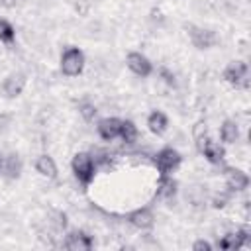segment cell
Instances as JSON below:
<instances>
[{
    "instance_id": "8fae6325",
    "label": "cell",
    "mask_w": 251,
    "mask_h": 251,
    "mask_svg": "<svg viewBox=\"0 0 251 251\" xmlns=\"http://www.w3.org/2000/svg\"><path fill=\"white\" fill-rule=\"evenodd\" d=\"M127 222L137 229H151L155 224V216L149 208H137L127 216Z\"/></svg>"
},
{
    "instance_id": "9c48e42d",
    "label": "cell",
    "mask_w": 251,
    "mask_h": 251,
    "mask_svg": "<svg viewBox=\"0 0 251 251\" xmlns=\"http://www.w3.org/2000/svg\"><path fill=\"white\" fill-rule=\"evenodd\" d=\"M25 88V75L24 73H12L4 78L2 82V92L8 96V98H16L24 92Z\"/></svg>"
},
{
    "instance_id": "cb8c5ba5",
    "label": "cell",
    "mask_w": 251,
    "mask_h": 251,
    "mask_svg": "<svg viewBox=\"0 0 251 251\" xmlns=\"http://www.w3.org/2000/svg\"><path fill=\"white\" fill-rule=\"evenodd\" d=\"M161 76L165 78V82H167V84L175 86V75H173V73H169L167 69H161Z\"/></svg>"
},
{
    "instance_id": "44dd1931",
    "label": "cell",
    "mask_w": 251,
    "mask_h": 251,
    "mask_svg": "<svg viewBox=\"0 0 251 251\" xmlns=\"http://www.w3.org/2000/svg\"><path fill=\"white\" fill-rule=\"evenodd\" d=\"M96 106L92 104V102H88V100H84V102H80L78 104V114L82 116V120L84 122H92L94 120V116H96Z\"/></svg>"
},
{
    "instance_id": "ffe728a7",
    "label": "cell",
    "mask_w": 251,
    "mask_h": 251,
    "mask_svg": "<svg viewBox=\"0 0 251 251\" xmlns=\"http://www.w3.org/2000/svg\"><path fill=\"white\" fill-rule=\"evenodd\" d=\"M16 39V29L8 20L0 18V41L2 43H12Z\"/></svg>"
},
{
    "instance_id": "52a82bcc",
    "label": "cell",
    "mask_w": 251,
    "mask_h": 251,
    "mask_svg": "<svg viewBox=\"0 0 251 251\" xmlns=\"http://www.w3.org/2000/svg\"><path fill=\"white\" fill-rule=\"evenodd\" d=\"M224 180H226V186L229 188V192H241L249 186V176L241 169H235V167L224 169Z\"/></svg>"
},
{
    "instance_id": "4fadbf2b",
    "label": "cell",
    "mask_w": 251,
    "mask_h": 251,
    "mask_svg": "<svg viewBox=\"0 0 251 251\" xmlns=\"http://www.w3.org/2000/svg\"><path fill=\"white\" fill-rule=\"evenodd\" d=\"M200 153H202L204 159H206L208 163H212V165H220V163H224V159H226V149H224L220 143L212 141V139L206 141V145L202 147Z\"/></svg>"
},
{
    "instance_id": "d6986e66",
    "label": "cell",
    "mask_w": 251,
    "mask_h": 251,
    "mask_svg": "<svg viewBox=\"0 0 251 251\" xmlns=\"http://www.w3.org/2000/svg\"><path fill=\"white\" fill-rule=\"evenodd\" d=\"M120 137H122L126 143H133V141L137 139V126H135L131 120H122Z\"/></svg>"
},
{
    "instance_id": "30bf717a",
    "label": "cell",
    "mask_w": 251,
    "mask_h": 251,
    "mask_svg": "<svg viewBox=\"0 0 251 251\" xmlns=\"http://www.w3.org/2000/svg\"><path fill=\"white\" fill-rule=\"evenodd\" d=\"M247 241H249V231H247V229H237V231H233V233L224 235V237L218 241V247L224 249V251H235V249L243 247Z\"/></svg>"
},
{
    "instance_id": "7c38bea8",
    "label": "cell",
    "mask_w": 251,
    "mask_h": 251,
    "mask_svg": "<svg viewBox=\"0 0 251 251\" xmlns=\"http://www.w3.org/2000/svg\"><path fill=\"white\" fill-rule=\"evenodd\" d=\"M120 126H122V120H118V118H104V120L98 122L96 129H98V135L104 141H112V139L120 137Z\"/></svg>"
},
{
    "instance_id": "ba28073f",
    "label": "cell",
    "mask_w": 251,
    "mask_h": 251,
    "mask_svg": "<svg viewBox=\"0 0 251 251\" xmlns=\"http://www.w3.org/2000/svg\"><path fill=\"white\" fill-rule=\"evenodd\" d=\"M126 63H127L129 71L135 73L137 76H149V75L153 73V63H151L145 55H141V53H137V51L127 53Z\"/></svg>"
},
{
    "instance_id": "5bb4252c",
    "label": "cell",
    "mask_w": 251,
    "mask_h": 251,
    "mask_svg": "<svg viewBox=\"0 0 251 251\" xmlns=\"http://www.w3.org/2000/svg\"><path fill=\"white\" fill-rule=\"evenodd\" d=\"M2 173L10 180L20 178V175H22V159H20L18 153H10L8 157H4V161H2Z\"/></svg>"
},
{
    "instance_id": "277c9868",
    "label": "cell",
    "mask_w": 251,
    "mask_h": 251,
    "mask_svg": "<svg viewBox=\"0 0 251 251\" xmlns=\"http://www.w3.org/2000/svg\"><path fill=\"white\" fill-rule=\"evenodd\" d=\"M153 163H155V167H157V171H159L161 175H171V173H175V171L180 167L182 157H180V153H178L176 149L165 147V149H161V151L155 155Z\"/></svg>"
},
{
    "instance_id": "d4e9b609",
    "label": "cell",
    "mask_w": 251,
    "mask_h": 251,
    "mask_svg": "<svg viewBox=\"0 0 251 251\" xmlns=\"http://www.w3.org/2000/svg\"><path fill=\"white\" fill-rule=\"evenodd\" d=\"M2 161H4V157H0V171H2Z\"/></svg>"
},
{
    "instance_id": "7402d4cb",
    "label": "cell",
    "mask_w": 251,
    "mask_h": 251,
    "mask_svg": "<svg viewBox=\"0 0 251 251\" xmlns=\"http://www.w3.org/2000/svg\"><path fill=\"white\" fill-rule=\"evenodd\" d=\"M227 200H229V194H216L212 198V206L214 208H224L227 204Z\"/></svg>"
},
{
    "instance_id": "e0dca14e",
    "label": "cell",
    "mask_w": 251,
    "mask_h": 251,
    "mask_svg": "<svg viewBox=\"0 0 251 251\" xmlns=\"http://www.w3.org/2000/svg\"><path fill=\"white\" fill-rule=\"evenodd\" d=\"M35 171L41 175V176H47V178H55L57 176V165L53 161V157L49 155H39L37 161H35Z\"/></svg>"
},
{
    "instance_id": "5b68a950",
    "label": "cell",
    "mask_w": 251,
    "mask_h": 251,
    "mask_svg": "<svg viewBox=\"0 0 251 251\" xmlns=\"http://www.w3.org/2000/svg\"><path fill=\"white\" fill-rule=\"evenodd\" d=\"M186 29H188V37L196 49H210L218 41V35L212 29L198 27V25H186Z\"/></svg>"
},
{
    "instance_id": "8992f818",
    "label": "cell",
    "mask_w": 251,
    "mask_h": 251,
    "mask_svg": "<svg viewBox=\"0 0 251 251\" xmlns=\"http://www.w3.org/2000/svg\"><path fill=\"white\" fill-rule=\"evenodd\" d=\"M63 247L69 251H90L94 247V239L82 229H73L67 233Z\"/></svg>"
},
{
    "instance_id": "6da1fadb",
    "label": "cell",
    "mask_w": 251,
    "mask_h": 251,
    "mask_svg": "<svg viewBox=\"0 0 251 251\" xmlns=\"http://www.w3.org/2000/svg\"><path fill=\"white\" fill-rule=\"evenodd\" d=\"M71 167H73V173H75L76 180L82 186H86V184L92 182L94 173H96V165H94V159H92L90 153H84V151L76 153L73 157V161H71Z\"/></svg>"
},
{
    "instance_id": "9a60e30c",
    "label": "cell",
    "mask_w": 251,
    "mask_h": 251,
    "mask_svg": "<svg viewBox=\"0 0 251 251\" xmlns=\"http://www.w3.org/2000/svg\"><path fill=\"white\" fill-rule=\"evenodd\" d=\"M176 180L171 175H161L159 176V184H157V196L165 198V200H173L176 194Z\"/></svg>"
},
{
    "instance_id": "ac0fdd59",
    "label": "cell",
    "mask_w": 251,
    "mask_h": 251,
    "mask_svg": "<svg viewBox=\"0 0 251 251\" xmlns=\"http://www.w3.org/2000/svg\"><path fill=\"white\" fill-rule=\"evenodd\" d=\"M220 137L224 143H235L237 137H239V127L233 120H226L222 126H220Z\"/></svg>"
},
{
    "instance_id": "7a4b0ae2",
    "label": "cell",
    "mask_w": 251,
    "mask_h": 251,
    "mask_svg": "<svg viewBox=\"0 0 251 251\" xmlns=\"http://www.w3.org/2000/svg\"><path fill=\"white\" fill-rule=\"evenodd\" d=\"M59 67L65 76H78L84 69V53L78 47H67L61 55Z\"/></svg>"
},
{
    "instance_id": "2e32d148",
    "label": "cell",
    "mask_w": 251,
    "mask_h": 251,
    "mask_svg": "<svg viewBox=\"0 0 251 251\" xmlns=\"http://www.w3.org/2000/svg\"><path fill=\"white\" fill-rule=\"evenodd\" d=\"M147 127H149L151 133L163 135V133L167 131V127H169V118H167L163 112L155 110V112H151L149 118H147Z\"/></svg>"
},
{
    "instance_id": "3957f363",
    "label": "cell",
    "mask_w": 251,
    "mask_h": 251,
    "mask_svg": "<svg viewBox=\"0 0 251 251\" xmlns=\"http://www.w3.org/2000/svg\"><path fill=\"white\" fill-rule=\"evenodd\" d=\"M224 80L229 82L235 88H247L249 86V67L243 61H231L224 69Z\"/></svg>"
},
{
    "instance_id": "603a6c76",
    "label": "cell",
    "mask_w": 251,
    "mask_h": 251,
    "mask_svg": "<svg viewBox=\"0 0 251 251\" xmlns=\"http://www.w3.org/2000/svg\"><path fill=\"white\" fill-rule=\"evenodd\" d=\"M192 249H194V251H212V243L206 241V239H196V241L192 243Z\"/></svg>"
}]
</instances>
